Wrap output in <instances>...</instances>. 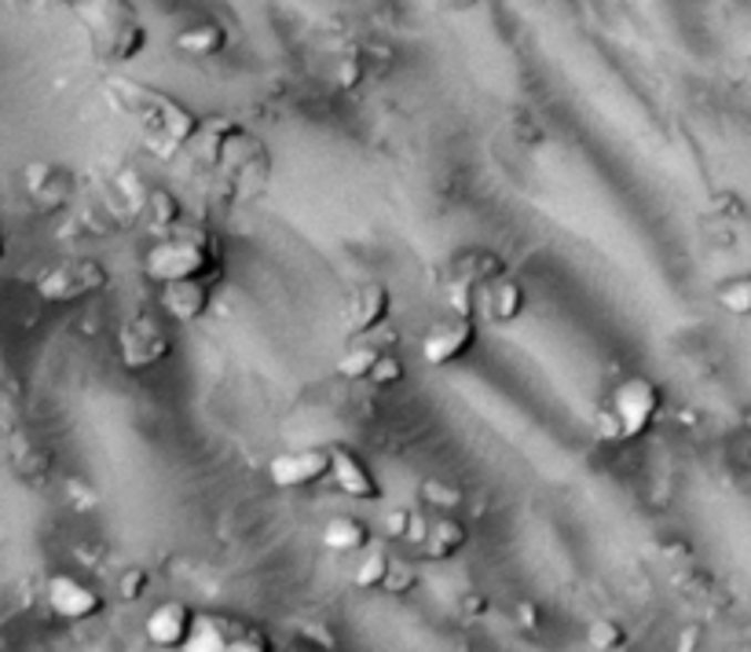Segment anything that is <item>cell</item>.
<instances>
[{
    "mask_svg": "<svg viewBox=\"0 0 751 652\" xmlns=\"http://www.w3.org/2000/svg\"><path fill=\"white\" fill-rule=\"evenodd\" d=\"M389 569H392V553L381 547V542L371 539L363 550H356L349 579H352V587H360V590H381V587H385Z\"/></svg>",
    "mask_w": 751,
    "mask_h": 652,
    "instance_id": "21",
    "label": "cell"
},
{
    "mask_svg": "<svg viewBox=\"0 0 751 652\" xmlns=\"http://www.w3.org/2000/svg\"><path fill=\"white\" fill-rule=\"evenodd\" d=\"M414 583H419V575H414V569H408V564H397L392 561V569H389V575H385V587L381 590H389V594H408V590H414Z\"/></svg>",
    "mask_w": 751,
    "mask_h": 652,
    "instance_id": "30",
    "label": "cell"
},
{
    "mask_svg": "<svg viewBox=\"0 0 751 652\" xmlns=\"http://www.w3.org/2000/svg\"><path fill=\"white\" fill-rule=\"evenodd\" d=\"M524 308H528V289H524V283H517L510 272L495 275V279H487L484 286H476V316L487 323L510 326L524 316Z\"/></svg>",
    "mask_w": 751,
    "mask_h": 652,
    "instance_id": "11",
    "label": "cell"
},
{
    "mask_svg": "<svg viewBox=\"0 0 751 652\" xmlns=\"http://www.w3.org/2000/svg\"><path fill=\"white\" fill-rule=\"evenodd\" d=\"M378 356H381V348L363 345L360 337H356V345L338 359V374H341V378H349V381H367V374H371Z\"/></svg>",
    "mask_w": 751,
    "mask_h": 652,
    "instance_id": "25",
    "label": "cell"
},
{
    "mask_svg": "<svg viewBox=\"0 0 751 652\" xmlns=\"http://www.w3.org/2000/svg\"><path fill=\"white\" fill-rule=\"evenodd\" d=\"M217 272V246L206 232H169L143 253V275L151 283L173 279H206Z\"/></svg>",
    "mask_w": 751,
    "mask_h": 652,
    "instance_id": "4",
    "label": "cell"
},
{
    "mask_svg": "<svg viewBox=\"0 0 751 652\" xmlns=\"http://www.w3.org/2000/svg\"><path fill=\"white\" fill-rule=\"evenodd\" d=\"M744 642H748V645H751V620H748V623H744Z\"/></svg>",
    "mask_w": 751,
    "mask_h": 652,
    "instance_id": "36",
    "label": "cell"
},
{
    "mask_svg": "<svg viewBox=\"0 0 751 652\" xmlns=\"http://www.w3.org/2000/svg\"><path fill=\"white\" fill-rule=\"evenodd\" d=\"M447 308L451 316H476V289L459 279H447Z\"/></svg>",
    "mask_w": 751,
    "mask_h": 652,
    "instance_id": "28",
    "label": "cell"
},
{
    "mask_svg": "<svg viewBox=\"0 0 751 652\" xmlns=\"http://www.w3.org/2000/svg\"><path fill=\"white\" fill-rule=\"evenodd\" d=\"M22 180H27L30 198H38L48 210H59V205L74 195V180H70L66 169H59L52 162H30Z\"/></svg>",
    "mask_w": 751,
    "mask_h": 652,
    "instance_id": "17",
    "label": "cell"
},
{
    "mask_svg": "<svg viewBox=\"0 0 751 652\" xmlns=\"http://www.w3.org/2000/svg\"><path fill=\"white\" fill-rule=\"evenodd\" d=\"M663 410L660 385L646 378V374H630V378L616 381L601 407L594 410V432L605 444H630L641 440L652 429V421Z\"/></svg>",
    "mask_w": 751,
    "mask_h": 652,
    "instance_id": "3",
    "label": "cell"
},
{
    "mask_svg": "<svg viewBox=\"0 0 751 652\" xmlns=\"http://www.w3.org/2000/svg\"><path fill=\"white\" fill-rule=\"evenodd\" d=\"M419 499L425 506H433L436 513H451L462 502V491L455 485H447V480L429 477V480H422V485H419Z\"/></svg>",
    "mask_w": 751,
    "mask_h": 652,
    "instance_id": "26",
    "label": "cell"
},
{
    "mask_svg": "<svg viewBox=\"0 0 751 652\" xmlns=\"http://www.w3.org/2000/svg\"><path fill=\"white\" fill-rule=\"evenodd\" d=\"M419 542H422L429 561H451L470 542V528H466V521H459L455 513H436L433 521L422 528Z\"/></svg>",
    "mask_w": 751,
    "mask_h": 652,
    "instance_id": "16",
    "label": "cell"
},
{
    "mask_svg": "<svg viewBox=\"0 0 751 652\" xmlns=\"http://www.w3.org/2000/svg\"><path fill=\"white\" fill-rule=\"evenodd\" d=\"M714 300H719V308H726L730 316H741V319L751 316V272L722 279L714 286Z\"/></svg>",
    "mask_w": 751,
    "mask_h": 652,
    "instance_id": "22",
    "label": "cell"
},
{
    "mask_svg": "<svg viewBox=\"0 0 751 652\" xmlns=\"http://www.w3.org/2000/svg\"><path fill=\"white\" fill-rule=\"evenodd\" d=\"M70 11L85 30L95 63L125 67L147 48V22L133 0H70Z\"/></svg>",
    "mask_w": 751,
    "mask_h": 652,
    "instance_id": "2",
    "label": "cell"
},
{
    "mask_svg": "<svg viewBox=\"0 0 751 652\" xmlns=\"http://www.w3.org/2000/svg\"><path fill=\"white\" fill-rule=\"evenodd\" d=\"M173 356V337L165 323L154 312H133L122 326H117V359L125 370H151L162 359Z\"/></svg>",
    "mask_w": 751,
    "mask_h": 652,
    "instance_id": "5",
    "label": "cell"
},
{
    "mask_svg": "<svg viewBox=\"0 0 751 652\" xmlns=\"http://www.w3.org/2000/svg\"><path fill=\"white\" fill-rule=\"evenodd\" d=\"M176 52H184L187 59H217L228 48V30L217 22H191L176 33Z\"/></svg>",
    "mask_w": 751,
    "mask_h": 652,
    "instance_id": "20",
    "label": "cell"
},
{
    "mask_svg": "<svg viewBox=\"0 0 751 652\" xmlns=\"http://www.w3.org/2000/svg\"><path fill=\"white\" fill-rule=\"evenodd\" d=\"M744 421H748V429H751V410H748V418H744Z\"/></svg>",
    "mask_w": 751,
    "mask_h": 652,
    "instance_id": "38",
    "label": "cell"
},
{
    "mask_svg": "<svg viewBox=\"0 0 751 652\" xmlns=\"http://www.w3.org/2000/svg\"><path fill=\"white\" fill-rule=\"evenodd\" d=\"M338 491L344 499H356V502H378L381 499V485L374 477V469L363 462L360 455L352 448H330V473Z\"/></svg>",
    "mask_w": 751,
    "mask_h": 652,
    "instance_id": "13",
    "label": "cell"
},
{
    "mask_svg": "<svg viewBox=\"0 0 751 652\" xmlns=\"http://www.w3.org/2000/svg\"><path fill=\"white\" fill-rule=\"evenodd\" d=\"M106 100H111L117 111H125L128 118H136L147 143H154L158 154H173L187 147V140L195 136L202 118L184 106L181 100L165 92H154L147 84H133V81H106Z\"/></svg>",
    "mask_w": 751,
    "mask_h": 652,
    "instance_id": "1",
    "label": "cell"
},
{
    "mask_svg": "<svg viewBox=\"0 0 751 652\" xmlns=\"http://www.w3.org/2000/svg\"><path fill=\"white\" fill-rule=\"evenodd\" d=\"M476 345V319L473 316H447L433 323L422 334L419 353L429 367H451L459 359H466Z\"/></svg>",
    "mask_w": 751,
    "mask_h": 652,
    "instance_id": "7",
    "label": "cell"
},
{
    "mask_svg": "<svg viewBox=\"0 0 751 652\" xmlns=\"http://www.w3.org/2000/svg\"><path fill=\"white\" fill-rule=\"evenodd\" d=\"M514 623L521 631H539L543 626V609L535 605V601H517L514 605Z\"/></svg>",
    "mask_w": 751,
    "mask_h": 652,
    "instance_id": "31",
    "label": "cell"
},
{
    "mask_svg": "<svg viewBox=\"0 0 751 652\" xmlns=\"http://www.w3.org/2000/svg\"><path fill=\"white\" fill-rule=\"evenodd\" d=\"M436 4L444 11H470V8L481 4V0H436Z\"/></svg>",
    "mask_w": 751,
    "mask_h": 652,
    "instance_id": "35",
    "label": "cell"
},
{
    "mask_svg": "<svg viewBox=\"0 0 751 652\" xmlns=\"http://www.w3.org/2000/svg\"><path fill=\"white\" fill-rule=\"evenodd\" d=\"M0 257H4V232H0Z\"/></svg>",
    "mask_w": 751,
    "mask_h": 652,
    "instance_id": "37",
    "label": "cell"
},
{
    "mask_svg": "<svg viewBox=\"0 0 751 652\" xmlns=\"http://www.w3.org/2000/svg\"><path fill=\"white\" fill-rule=\"evenodd\" d=\"M44 598H48V609H52L59 620H92V615H100L106 609V598L100 594L95 587H89L85 579L70 575V572H55L48 579L44 587Z\"/></svg>",
    "mask_w": 751,
    "mask_h": 652,
    "instance_id": "10",
    "label": "cell"
},
{
    "mask_svg": "<svg viewBox=\"0 0 751 652\" xmlns=\"http://www.w3.org/2000/svg\"><path fill=\"white\" fill-rule=\"evenodd\" d=\"M389 308H392V294L385 283L378 279H367V283H356L349 289V297H344L341 305V326L344 334L352 337H367L374 334L381 323L389 319Z\"/></svg>",
    "mask_w": 751,
    "mask_h": 652,
    "instance_id": "8",
    "label": "cell"
},
{
    "mask_svg": "<svg viewBox=\"0 0 751 652\" xmlns=\"http://www.w3.org/2000/svg\"><path fill=\"white\" fill-rule=\"evenodd\" d=\"M111 286V272L103 268V261L95 257H70L52 264L48 272H41L38 279V294L52 305H70V300L103 294Z\"/></svg>",
    "mask_w": 751,
    "mask_h": 652,
    "instance_id": "6",
    "label": "cell"
},
{
    "mask_svg": "<svg viewBox=\"0 0 751 652\" xmlns=\"http://www.w3.org/2000/svg\"><path fill=\"white\" fill-rule=\"evenodd\" d=\"M587 645L598 652H616L627 645V626L613 620V615H598V620L587 623Z\"/></svg>",
    "mask_w": 751,
    "mask_h": 652,
    "instance_id": "24",
    "label": "cell"
},
{
    "mask_svg": "<svg viewBox=\"0 0 751 652\" xmlns=\"http://www.w3.org/2000/svg\"><path fill=\"white\" fill-rule=\"evenodd\" d=\"M213 305V289L206 279H173L162 283L158 294V308L169 316L173 323H198Z\"/></svg>",
    "mask_w": 751,
    "mask_h": 652,
    "instance_id": "14",
    "label": "cell"
},
{
    "mask_svg": "<svg viewBox=\"0 0 751 652\" xmlns=\"http://www.w3.org/2000/svg\"><path fill=\"white\" fill-rule=\"evenodd\" d=\"M503 272H510L506 268V261L498 257V253H492V249H462V253H455L451 257V264H447V279H459V283H466V286H484L487 279H495V275H503Z\"/></svg>",
    "mask_w": 751,
    "mask_h": 652,
    "instance_id": "18",
    "label": "cell"
},
{
    "mask_svg": "<svg viewBox=\"0 0 751 652\" xmlns=\"http://www.w3.org/2000/svg\"><path fill=\"white\" fill-rule=\"evenodd\" d=\"M411 524H414V517L408 510H389L385 521H381V528H385L389 539H408L411 536Z\"/></svg>",
    "mask_w": 751,
    "mask_h": 652,
    "instance_id": "32",
    "label": "cell"
},
{
    "mask_svg": "<svg viewBox=\"0 0 751 652\" xmlns=\"http://www.w3.org/2000/svg\"><path fill=\"white\" fill-rule=\"evenodd\" d=\"M191 623H195V609L181 598H169L147 612V620H143V638H147L154 649H184Z\"/></svg>",
    "mask_w": 751,
    "mask_h": 652,
    "instance_id": "12",
    "label": "cell"
},
{
    "mask_svg": "<svg viewBox=\"0 0 751 652\" xmlns=\"http://www.w3.org/2000/svg\"><path fill=\"white\" fill-rule=\"evenodd\" d=\"M122 601H140L147 594V572L140 569V564H128V569L117 575V590H114Z\"/></svg>",
    "mask_w": 751,
    "mask_h": 652,
    "instance_id": "29",
    "label": "cell"
},
{
    "mask_svg": "<svg viewBox=\"0 0 751 652\" xmlns=\"http://www.w3.org/2000/svg\"><path fill=\"white\" fill-rule=\"evenodd\" d=\"M181 216H184L181 198H176L173 191L154 187L147 195V221L158 227V232H169V227H176V224H181Z\"/></svg>",
    "mask_w": 751,
    "mask_h": 652,
    "instance_id": "23",
    "label": "cell"
},
{
    "mask_svg": "<svg viewBox=\"0 0 751 652\" xmlns=\"http://www.w3.org/2000/svg\"><path fill=\"white\" fill-rule=\"evenodd\" d=\"M243 626H246V620H235V615H198L195 612V623H191L184 649L187 652H235Z\"/></svg>",
    "mask_w": 751,
    "mask_h": 652,
    "instance_id": "15",
    "label": "cell"
},
{
    "mask_svg": "<svg viewBox=\"0 0 751 652\" xmlns=\"http://www.w3.org/2000/svg\"><path fill=\"white\" fill-rule=\"evenodd\" d=\"M484 598L481 594H466L462 598V612H466V620H476V615H484Z\"/></svg>",
    "mask_w": 751,
    "mask_h": 652,
    "instance_id": "34",
    "label": "cell"
},
{
    "mask_svg": "<svg viewBox=\"0 0 751 652\" xmlns=\"http://www.w3.org/2000/svg\"><path fill=\"white\" fill-rule=\"evenodd\" d=\"M327 473H330V448H323V444L279 451L268 462V480L282 491L308 488V485H316V480H323Z\"/></svg>",
    "mask_w": 751,
    "mask_h": 652,
    "instance_id": "9",
    "label": "cell"
},
{
    "mask_svg": "<svg viewBox=\"0 0 751 652\" xmlns=\"http://www.w3.org/2000/svg\"><path fill=\"white\" fill-rule=\"evenodd\" d=\"M700 638H704V631H700L697 623H693V626H686V631L678 634V649H686V652H689V649H697V645H700Z\"/></svg>",
    "mask_w": 751,
    "mask_h": 652,
    "instance_id": "33",
    "label": "cell"
},
{
    "mask_svg": "<svg viewBox=\"0 0 751 652\" xmlns=\"http://www.w3.org/2000/svg\"><path fill=\"white\" fill-rule=\"evenodd\" d=\"M371 539H374L371 524L360 521V517H352V513H338L323 524V547L330 553H341V558H352V553L363 550Z\"/></svg>",
    "mask_w": 751,
    "mask_h": 652,
    "instance_id": "19",
    "label": "cell"
},
{
    "mask_svg": "<svg viewBox=\"0 0 751 652\" xmlns=\"http://www.w3.org/2000/svg\"><path fill=\"white\" fill-rule=\"evenodd\" d=\"M403 374H408V367H403V359L397 353H381L374 359L371 374H367V381L378 385V389H392V385L403 381Z\"/></svg>",
    "mask_w": 751,
    "mask_h": 652,
    "instance_id": "27",
    "label": "cell"
}]
</instances>
